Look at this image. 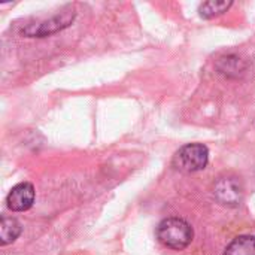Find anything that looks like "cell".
<instances>
[{
    "mask_svg": "<svg viewBox=\"0 0 255 255\" xmlns=\"http://www.w3.org/2000/svg\"><path fill=\"white\" fill-rule=\"evenodd\" d=\"M194 238L193 227L182 218L172 217L163 220L157 227V239L166 248L182 251L185 250Z\"/></svg>",
    "mask_w": 255,
    "mask_h": 255,
    "instance_id": "obj_1",
    "label": "cell"
},
{
    "mask_svg": "<svg viewBox=\"0 0 255 255\" xmlns=\"http://www.w3.org/2000/svg\"><path fill=\"white\" fill-rule=\"evenodd\" d=\"M209 161V151L202 143H188L182 146L173 157V166L185 173L203 170Z\"/></svg>",
    "mask_w": 255,
    "mask_h": 255,
    "instance_id": "obj_2",
    "label": "cell"
},
{
    "mask_svg": "<svg viewBox=\"0 0 255 255\" xmlns=\"http://www.w3.org/2000/svg\"><path fill=\"white\" fill-rule=\"evenodd\" d=\"M73 18H75V9L67 7L60 15H55L48 21L25 25L21 33L28 37H45V36H49L52 33H57V31L69 27L72 24Z\"/></svg>",
    "mask_w": 255,
    "mask_h": 255,
    "instance_id": "obj_3",
    "label": "cell"
},
{
    "mask_svg": "<svg viewBox=\"0 0 255 255\" xmlns=\"http://www.w3.org/2000/svg\"><path fill=\"white\" fill-rule=\"evenodd\" d=\"M34 203V188L30 182H19L9 191L6 206L12 212H25Z\"/></svg>",
    "mask_w": 255,
    "mask_h": 255,
    "instance_id": "obj_4",
    "label": "cell"
},
{
    "mask_svg": "<svg viewBox=\"0 0 255 255\" xmlns=\"http://www.w3.org/2000/svg\"><path fill=\"white\" fill-rule=\"evenodd\" d=\"M215 197L227 206H238L244 197V188L236 178H221L214 188Z\"/></svg>",
    "mask_w": 255,
    "mask_h": 255,
    "instance_id": "obj_5",
    "label": "cell"
},
{
    "mask_svg": "<svg viewBox=\"0 0 255 255\" xmlns=\"http://www.w3.org/2000/svg\"><path fill=\"white\" fill-rule=\"evenodd\" d=\"M224 255H255V236H239L226 248Z\"/></svg>",
    "mask_w": 255,
    "mask_h": 255,
    "instance_id": "obj_6",
    "label": "cell"
},
{
    "mask_svg": "<svg viewBox=\"0 0 255 255\" xmlns=\"http://www.w3.org/2000/svg\"><path fill=\"white\" fill-rule=\"evenodd\" d=\"M21 235V224L15 220V218H9V217H1L0 221V244L9 245L13 241H16V238Z\"/></svg>",
    "mask_w": 255,
    "mask_h": 255,
    "instance_id": "obj_7",
    "label": "cell"
},
{
    "mask_svg": "<svg viewBox=\"0 0 255 255\" xmlns=\"http://www.w3.org/2000/svg\"><path fill=\"white\" fill-rule=\"evenodd\" d=\"M217 69L220 70V73L232 78V76H239L245 70V64L236 55H226V57H221L218 60Z\"/></svg>",
    "mask_w": 255,
    "mask_h": 255,
    "instance_id": "obj_8",
    "label": "cell"
},
{
    "mask_svg": "<svg viewBox=\"0 0 255 255\" xmlns=\"http://www.w3.org/2000/svg\"><path fill=\"white\" fill-rule=\"evenodd\" d=\"M233 3L232 1H215V0H211V1H205L202 6H200V16L202 18H214V16H218L224 12L229 10V7L232 6Z\"/></svg>",
    "mask_w": 255,
    "mask_h": 255,
    "instance_id": "obj_9",
    "label": "cell"
}]
</instances>
